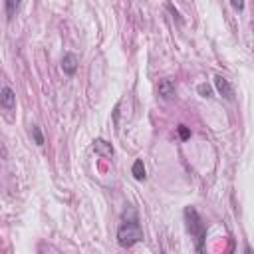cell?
Segmentation results:
<instances>
[{
  "label": "cell",
  "instance_id": "5bb4252c",
  "mask_svg": "<svg viewBox=\"0 0 254 254\" xmlns=\"http://www.w3.org/2000/svg\"><path fill=\"white\" fill-rule=\"evenodd\" d=\"M244 254H252V248H250V246H246V248H244Z\"/></svg>",
  "mask_w": 254,
  "mask_h": 254
},
{
  "label": "cell",
  "instance_id": "7a4b0ae2",
  "mask_svg": "<svg viewBox=\"0 0 254 254\" xmlns=\"http://www.w3.org/2000/svg\"><path fill=\"white\" fill-rule=\"evenodd\" d=\"M141 240H143V228H141V224L137 220L135 210H131V216L125 218L121 222V226L117 228V242L123 248H129V246H133V244H137Z\"/></svg>",
  "mask_w": 254,
  "mask_h": 254
},
{
  "label": "cell",
  "instance_id": "277c9868",
  "mask_svg": "<svg viewBox=\"0 0 254 254\" xmlns=\"http://www.w3.org/2000/svg\"><path fill=\"white\" fill-rule=\"evenodd\" d=\"M0 105L8 111H12L16 107V93L12 91V87H8V85L0 87Z\"/></svg>",
  "mask_w": 254,
  "mask_h": 254
},
{
  "label": "cell",
  "instance_id": "5b68a950",
  "mask_svg": "<svg viewBox=\"0 0 254 254\" xmlns=\"http://www.w3.org/2000/svg\"><path fill=\"white\" fill-rule=\"evenodd\" d=\"M175 91H177L175 81H173V79H169V77L161 79V81H159V85H157V93H159L163 99H171V97H175Z\"/></svg>",
  "mask_w": 254,
  "mask_h": 254
},
{
  "label": "cell",
  "instance_id": "7c38bea8",
  "mask_svg": "<svg viewBox=\"0 0 254 254\" xmlns=\"http://www.w3.org/2000/svg\"><path fill=\"white\" fill-rule=\"evenodd\" d=\"M179 137H181L183 141H187V139L190 137V129H189L187 125H179Z\"/></svg>",
  "mask_w": 254,
  "mask_h": 254
},
{
  "label": "cell",
  "instance_id": "8992f818",
  "mask_svg": "<svg viewBox=\"0 0 254 254\" xmlns=\"http://www.w3.org/2000/svg\"><path fill=\"white\" fill-rule=\"evenodd\" d=\"M77 56L75 54H71V52H67V54H64V58H62V69H64V73H67V75H73L75 71H77Z\"/></svg>",
  "mask_w": 254,
  "mask_h": 254
},
{
  "label": "cell",
  "instance_id": "6da1fadb",
  "mask_svg": "<svg viewBox=\"0 0 254 254\" xmlns=\"http://www.w3.org/2000/svg\"><path fill=\"white\" fill-rule=\"evenodd\" d=\"M185 226L189 230V234L194 238V248L196 254H204V242H206V224L202 220V216L198 214V210L194 206H187L185 212Z\"/></svg>",
  "mask_w": 254,
  "mask_h": 254
},
{
  "label": "cell",
  "instance_id": "8fae6325",
  "mask_svg": "<svg viewBox=\"0 0 254 254\" xmlns=\"http://www.w3.org/2000/svg\"><path fill=\"white\" fill-rule=\"evenodd\" d=\"M198 93L202 95V97H212V87L208 85V83H198Z\"/></svg>",
  "mask_w": 254,
  "mask_h": 254
},
{
  "label": "cell",
  "instance_id": "3957f363",
  "mask_svg": "<svg viewBox=\"0 0 254 254\" xmlns=\"http://www.w3.org/2000/svg\"><path fill=\"white\" fill-rule=\"evenodd\" d=\"M214 87H216V91H218L224 99H228V101L234 99V89H232V85H230V81H228L226 77L216 75V77H214Z\"/></svg>",
  "mask_w": 254,
  "mask_h": 254
},
{
  "label": "cell",
  "instance_id": "9c48e42d",
  "mask_svg": "<svg viewBox=\"0 0 254 254\" xmlns=\"http://www.w3.org/2000/svg\"><path fill=\"white\" fill-rule=\"evenodd\" d=\"M18 8H20V2H16V0H8V2H6V16L12 18L14 12H16Z\"/></svg>",
  "mask_w": 254,
  "mask_h": 254
},
{
  "label": "cell",
  "instance_id": "ba28073f",
  "mask_svg": "<svg viewBox=\"0 0 254 254\" xmlns=\"http://www.w3.org/2000/svg\"><path fill=\"white\" fill-rule=\"evenodd\" d=\"M131 175L137 179V181H145V165H143V161L141 159H137L135 163H133V167H131Z\"/></svg>",
  "mask_w": 254,
  "mask_h": 254
},
{
  "label": "cell",
  "instance_id": "30bf717a",
  "mask_svg": "<svg viewBox=\"0 0 254 254\" xmlns=\"http://www.w3.org/2000/svg\"><path fill=\"white\" fill-rule=\"evenodd\" d=\"M32 137H34L36 145H44V135H42V131H40L38 125H32Z\"/></svg>",
  "mask_w": 254,
  "mask_h": 254
},
{
  "label": "cell",
  "instance_id": "4fadbf2b",
  "mask_svg": "<svg viewBox=\"0 0 254 254\" xmlns=\"http://www.w3.org/2000/svg\"><path fill=\"white\" fill-rule=\"evenodd\" d=\"M230 4H232V8H236V10H242V8H244V2H236V0H232Z\"/></svg>",
  "mask_w": 254,
  "mask_h": 254
},
{
  "label": "cell",
  "instance_id": "9a60e30c",
  "mask_svg": "<svg viewBox=\"0 0 254 254\" xmlns=\"http://www.w3.org/2000/svg\"><path fill=\"white\" fill-rule=\"evenodd\" d=\"M161 254H167V252H165V250H161Z\"/></svg>",
  "mask_w": 254,
  "mask_h": 254
},
{
  "label": "cell",
  "instance_id": "52a82bcc",
  "mask_svg": "<svg viewBox=\"0 0 254 254\" xmlns=\"http://www.w3.org/2000/svg\"><path fill=\"white\" fill-rule=\"evenodd\" d=\"M93 151L97 155H101V157H113V147L105 139H95L93 141Z\"/></svg>",
  "mask_w": 254,
  "mask_h": 254
}]
</instances>
